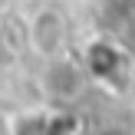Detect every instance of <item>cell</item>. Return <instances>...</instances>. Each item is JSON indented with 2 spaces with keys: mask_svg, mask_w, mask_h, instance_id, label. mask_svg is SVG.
Returning <instances> with one entry per match:
<instances>
[{
  "mask_svg": "<svg viewBox=\"0 0 135 135\" xmlns=\"http://www.w3.org/2000/svg\"><path fill=\"white\" fill-rule=\"evenodd\" d=\"M86 79H89V73L63 53V56L46 59V69H43V76H40V86H43V92L53 102H69V99H76L79 92L86 89Z\"/></svg>",
  "mask_w": 135,
  "mask_h": 135,
  "instance_id": "1",
  "label": "cell"
},
{
  "mask_svg": "<svg viewBox=\"0 0 135 135\" xmlns=\"http://www.w3.org/2000/svg\"><path fill=\"white\" fill-rule=\"evenodd\" d=\"M66 43H69V23L59 10H40L30 20V46L36 50V56H63Z\"/></svg>",
  "mask_w": 135,
  "mask_h": 135,
  "instance_id": "2",
  "label": "cell"
},
{
  "mask_svg": "<svg viewBox=\"0 0 135 135\" xmlns=\"http://www.w3.org/2000/svg\"><path fill=\"white\" fill-rule=\"evenodd\" d=\"M10 135H76V125L63 109H40V112H26L17 119Z\"/></svg>",
  "mask_w": 135,
  "mask_h": 135,
  "instance_id": "3",
  "label": "cell"
},
{
  "mask_svg": "<svg viewBox=\"0 0 135 135\" xmlns=\"http://www.w3.org/2000/svg\"><path fill=\"white\" fill-rule=\"evenodd\" d=\"M132 115H135V102H132Z\"/></svg>",
  "mask_w": 135,
  "mask_h": 135,
  "instance_id": "4",
  "label": "cell"
}]
</instances>
